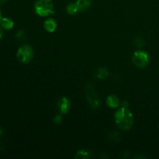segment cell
I'll return each instance as SVG.
<instances>
[{
    "label": "cell",
    "mask_w": 159,
    "mask_h": 159,
    "mask_svg": "<svg viewBox=\"0 0 159 159\" xmlns=\"http://www.w3.org/2000/svg\"><path fill=\"white\" fill-rule=\"evenodd\" d=\"M2 26H0V40H1V39L2 38V36H3V30L2 29Z\"/></svg>",
    "instance_id": "obj_16"
},
{
    "label": "cell",
    "mask_w": 159,
    "mask_h": 159,
    "mask_svg": "<svg viewBox=\"0 0 159 159\" xmlns=\"http://www.w3.org/2000/svg\"><path fill=\"white\" fill-rule=\"evenodd\" d=\"M54 122L57 124H61V123L62 122V117L61 115H57V116H56L55 117H54Z\"/></svg>",
    "instance_id": "obj_15"
},
{
    "label": "cell",
    "mask_w": 159,
    "mask_h": 159,
    "mask_svg": "<svg viewBox=\"0 0 159 159\" xmlns=\"http://www.w3.org/2000/svg\"><path fill=\"white\" fill-rule=\"evenodd\" d=\"M2 134H3V130L2 129V127H0V137L2 136Z\"/></svg>",
    "instance_id": "obj_19"
},
{
    "label": "cell",
    "mask_w": 159,
    "mask_h": 159,
    "mask_svg": "<svg viewBox=\"0 0 159 159\" xmlns=\"http://www.w3.org/2000/svg\"><path fill=\"white\" fill-rule=\"evenodd\" d=\"M66 11L68 14L70 15H75V14L77 13L79 11V8H78L77 4L75 3H70L66 7Z\"/></svg>",
    "instance_id": "obj_11"
},
{
    "label": "cell",
    "mask_w": 159,
    "mask_h": 159,
    "mask_svg": "<svg viewBox=\"0 0 159 159\" xmlns=\"http://www.w3.org/2000/svg\"><path fill=\"white\" fill-rule=\"evenodd\" d=\"M17 58L23 64H28L34 58V50L28 44H23L17 51Z\"/></svg>",
    "instance_id": "obj_4"
},
{
    "label": "cell",
    "mask_w": 159,
    "mask_h": 159,
    "mask_svg": "<svg viewBox=\"0 0 159 159\" xmlns=\"http://www.w3.org/2000/svg\"><path fill=\"white\" fill-rule=\"evenodd\" d=\"M109 72H108V70L105 68H99L98 71L96 72V76L97 78H99V79H103L108 75Z\"/></svg>",
    "instance_id": "obj_12"
},
{
    "label": "cell",
    "mask_w": 159,
    "mask_h": 159,
    "mask_svg": "<svg viewBox=\"0 0 159 159\" xmlns=\"http://www.w3.org/2000/svg\"><path fill=\"white\" fill-rule=\"evenodd\" d=\"M120 99H118L117 96H113V95H111V96H109L107 99V104L109 107L110 108L116 109L117 108L120 106Z\"/></svg>",
    "instance_id": "obj_8"
},
{
    "label": "cell",
    "mask_w": 159,
    "mask_h": 159,
    "mask_svg": "<svg viewBox=\"0 0 159 159\" xmlns=\"http://www.w3.org/2000/svg\"><path fill=\"white\" fill-rule=\"evenodd\" d=\"M43 27H44L46 31L49 33H52L57 28V23H56V21L54 19L49 18L45 20L44 23H43Z\"/></svg>",
    "instance_id": "obj_7"
},
{
    "label": "cell",
    "mask_w": 159,
    "mask_h": 159,
    "mask_svg": "<svg viewBox=\"0 0 159 159\" xmlns=\"http://www.w3.org/2000/svg\"><path fill=\"white\" fill-rule=\"evenodd\" d=\"M115 122L119 128L128 130L134 124V116L131 112L126 107L119 109L115 113Z\"/></svg>",
    "instance_id": "obj_1"
},
{
    "label": "cell",
    "mask_w": 159,
    "mask_h": 159,
    "mask_svg": "<svg viewBox=\"0 0 159 159\" xmlns=\"http://www.w3.org/2000/svg\"><path fill=\"white\" fill-rule=\"evenodd\" d=\"M0 24L3 29L9 30L14 26V22L9 18H2L0 20Z\"/></svg>",
    "instance_id": "obj_9"
},
{
    "label": "cell",
    "mask_w": 159,
    "mask_h": 159,
    "mask_svg": "<svg viewBox=\"0 0 159 159\" xmlns=\"http://www.w3.org/2000/svg\"><path fill=\"white\" fill-rule=\"evenodd\" d=\"M35 12L40 16H47L54 14V3L52 0H37L34 4Z\"/></svg>",
    "instance_id": "obj_2"
},
{
    "label": "cell",
    "mask_w": 159,
    "mask_h": 159,
    "mask_svg": "<svg viewBox=\"0 0 159 159\" xmlns=\"http://www.w3.org/2000/svg\"><path fill=\"white\" fill-rule=\"evenodd\" d=\"M57 109L61 114H66L71 109V102L67 97L64 96L57 102Z\"/></svg>",
    "instance_id": "obj_6"
},
{
    "label": "cell",
    "mask_w": 159,
    "mask_h": 159,
    "mask_svg": "<svg viewBox=\"0 0 159 159\" xmlns=\"http://www.w3.org/2000/svg\"><path fill=\"white\" fill-rule=\"evenodd\" d=\"M133 62L135 66L140 68H144L149 63V56L147 52L144 51H135L133 55Z\"/></svg>",
    "instance_id": "obj_5"
},
{
    "label": "cell",
    "mask_w": 159,
    "mask_h": 159,
    "mask_svg": "<svg viewBox=\"0 0 159 159\" xmlns=\"http://www.w3.org/2000/svg\"><path fill=\"white\" fill-rule=\"evenodd\" d=\"M90 153L86 150H81L76 154V158H89Z\"/></svg>",
    "instance_id": "obj_13"
},
{
    "label": "cell",
    "mask_w": 159,
    "mask_h": 159,
    "mask_svg": "<svg viewBox=\"0 0 159 159\" xmlns=\"http://www.w3.org/2000/svg\"><path fill=\"white\" fill-rule=\"evenodd\" d=\"M6 2V0H0V6H2V5H4Z\"/></svg>",
    "instance_id": "obj_18"
},
{
    "label": "cell",
    "mask_w": 159,
    "mask_h": 159,
    "mask_svg": "<svg viewBox=\"0 0 159 159\" xmlns=\"http://www.w3.org/2000/svg\"><path fill=\"white\" fill-rule=\"evenodd\" d=\"M2 19V16H1V12H0V20H1Z\"/></svg>",
    "instance_id": "obj_20"
},
{
    "label": "cell",
    "mask_w": 159,
    "mask_h": 159,
    "mask_svg": "<svg viewBox=\"0 0 159 159\" xmlns=\"http://www.w3.org/2000/svg\"><path fill=\"white\" fill-rule=\"evenodd\" d=\"M127 106H128V103H127V102H122V107H126V108H127Z\"/></svg>",
    "instance_id": "obj_17"
},
{
    "label": "cell",
    "mask_w": 159,
    "mask_h": 159,
    "mask_svg": "<svg viewBox=\"0 0 159 159\" xmlns=\"http://www.w3.org/2000/svg\"><path fill=\"white\" fill-rule=\"evenodd\" d=\"M16 38L17 39L20 41H23L26 39V34H25V32L23 30H19L18 32L16 33Z\"/></svg>",
    "instance_id": "obj_14"
},
{
    "label": "cell",
    "mask_w": 159,
    "mask_h": 159,
    "mask_svg": "<svg viewBox=\"0 0 159 159\" xmlns=\"http://www.w3.org/2000/svg\"><path fill=\"white\" fill-rule=\"evenodd\" d=\"M91 3L92 0H77L76 1V4L79 11H85L88 9L91 6Z\"/></svg>",
    "instance_id": "obj_10"
},
{
    "label": "cell",
    "mask_w": 159,
    "mask_h": 159,
    "mask_svg": "<svg viewBox=\"0 0 159 159\" xmlns=\"http://www.w3.org/2000/svg\"><path fill=\"white\" fill-rule=\"evenodd\" d=\"M85 95L87 100L92 108L97 109L100 105V101L98 97L94 85L92 82H89L85 85Z\"/></svg>",
    "instance_id": "obj_3"
}]
</instances>
